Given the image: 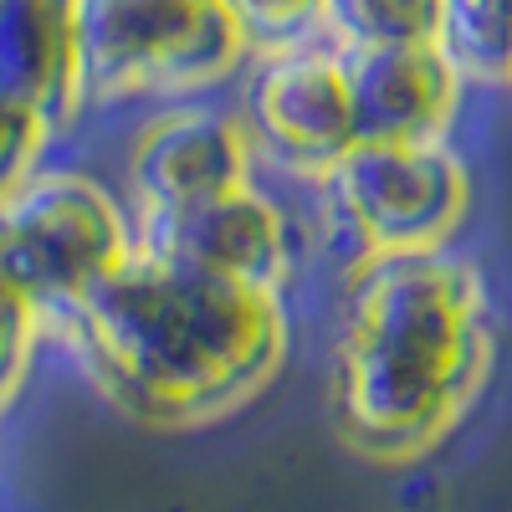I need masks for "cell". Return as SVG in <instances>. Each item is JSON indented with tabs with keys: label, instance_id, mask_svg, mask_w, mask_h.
Returning <instances> with one entry per match:
<instances>
[{
	"label": "cell",
	"instance_id": "cell-1",
	"mask_svg": "<svg viewBox=\"0 0 512 512\" xmlns=\"http://www.w3.org/2000/svg\"><path fill=\"white\" fill-rule=\"evenodd\" d=\"M82 379L144 431H200L262 400L292 354V292L221 277L134 236L123 262L52 318Z\"/></svg>",
	"mask_w": 512,
	"mask_h": 512
},
{
	"label": "cell",
	"instance_id": "cell-2",
	"mask_svg": "<svg viewBox=\"0 0 512 512\" xmlns=\"http://www.w3.org/2000/svg\"><path fill=\"white\" fill-rule=\"evenodd\" d=\"M492 364V292L466 251H379L338 267L328 415L359 461H425L472 415Z\"/></svg>",
	"mask_w": 512,
	"mask_h": 512
},
{
	"label": "cell",
	"instance_id": "cell-3",
	"mask_svg": "<svg viewBox=\"0 0 512 512\" xmlns=\"http://www.w3.org/2000/svg\"><path fill=\"white\" fill-rule=\"evenodd\" d=\"M313 251H338V267L379 251L456 246L472 221V164L451 139H359L328 175L303 190Z\"/></svg>",
	"mask_w": 512,
	"mask_h": 512
},
{
	"label": "cell",
	"instance_id": "cell-4",
	"mask_svg": "<svg viewBox=\"0 0 512 512\" xmlns=\"http://www.w3.org/2000/svg\"><path fill=\"white\" fill-rule=\"evenodd\" d=\"M251 47L226 0H82L93 108H154L236 88Z\"/></svg>",
	"mask_w": 512,
	"mask_h": 512
},
{
	"label": "cell",
	"instance_id": "cell-5",
	"mask_svg": "<svg viewBox=\"0 0 512 512\" xmlns=\"http://www.w3.org/2000/svg\"><path fill=\"white\" fill-rule=\"evenodd\" d=\"M134 246V216L113 185L88 169L41 164L0 200V287L47 318H62Z\"/></svg>",
	"mask_w": 512,
	"mask_h": 512
},
{
	"label": "cell",
	"instance_id": "cell-6",
	"mask_svg": "<svg viewBox=\"0 0 512 512\" xmlns=\"http://www.w3.org/2000/svg\"><path fill=\"white\" fill-rule=\"evenodd\" d=\"M236 108L256 149V169L272 185L313 190L359 144L344 52L323 36L256 52L236 77Z\"/></svg>",
	"mask_w": 512,
	"mask_h": 512
},
{
	"label": "cell",
	"instance_id": "cell-7",
	"mask_svg": "<svg viewBox=\"0 0 512 512\" xmlns=\"http://www.w3.org/2000/svg\"><path fill=\"white\" fill-rule=\"evenodd\" d=\"M256 175V149L231 98L154 103L123 149V205L134 216V236H154Z\"/></svg>",
	"mask_w": 512,
	"mask_h": 512
},
{
	"label": "cell",
	"instance_id": "cell-8",
	"mask_svg": "<svg viewBox=\"0 0 512 512\" xmlns=\"http://www.w3.org/2000/svg\"><path fill=\"white\" fill-rule=\"evenodd\" d=\"M139 241L164 246L221 277L262 282L277 292H292V282L303 277V262L313 256L308 216L292 210V200L262 175L185 210L180 221H169L164 231L139 236Z\"/></svg>",
	"mask_w": 512,
	"mask_h": 512
},
{
	"label": "cell",
	"instance_id": "cell-9",
	"mask_svg": "<svg viewBox=\"0 0 512 512\" xmlns=\"http://www.w3.org/2000/svg\"><path fill=\"white\" fill-rule=\"evenodd\" d=\"M344 72L359 139H451L466 93H472L436 41L344 52Z\"/></svg>",
	"mask_w": 512,
	"mask_h": 512
},
{
	"label": "cell",
	"instance_id": "cell-10",
	"mask_svg": "<svg viewBox=\"0 0 512 512\" xmlns=\"http://www.w3.org/2000/svg\"><path fill=\"white\" fill-rule=\"evenodd\" d=\"M0 93L47 113L62 139L88 118L82 0H0Z\"/></svg>",
	"mask_w": 512,
	"mask_h": 512
},
{
	"label": "cell",
	"instance_id": "cell-11",
	"mask_svg": "<svg viewBox=\"0 0 512 512\" xmlns=\"http://www.w3.org/2000/svg\"><path fill=\"white\" fill-rule=\"evenodd\" d=\"M436 47L472 93H512V0H441Z\"/></svg>",
	"mask_w": 512,
	"mask_h": 512
},
{
	"label": "cell",
	"instance_id": "cell-12",
	"mask_svg": "<svg viewBox=\"0 0 512 512\" xmlns=\"http://www.w3.org/2000/svg\"><path fill=\"white\" fill-rule=\"evenodd\" d=\"M441 0H323V41L338 52L436 41Z\"/></svg>",
	"mask_w": 512,
	"mask_h": 512
},
{
	"label": "cell",
	"instance_id": "cell-13",
	"mask_svg": "<svg viewBox=\"0 0 512 512\" xmlns=\"http://www.w3.org/2000/svg\"><path fill=\"white\" fill-rule=\"evenodd\" d=\"M62 134L47 123V113H36L31 103L0 93V200L21 190L41 164H52V149Z\"/></svg>",
	"mask_w": 512,
	"mask_h": 512
},
{
	"label": "cell",
	"instance_id": "cell-14",
	"mask_svg": "<svg viewBox=\"0 0 512 512\" xmlns=\"http://www.w3.org/2000/svg\"><path fill=\"white\" fill-rule=\"evenodd\" d=\"M251 57L323 36V0H226Z\"/></svg>",
	"mask_w": 512,
	"mask_h": 512
},
{
	"label": "cell",
	"instance_id": "cell-15",
	"mask_svg": "<svg viewBox=\"0 0 512 512\" xmlns=\"http://www.w3.org/2000/svg\"><path fill=\"white\" fill-rule=\"evenodd\" d=\"M47 349V318H41L26 297H16L11 287H0V415L16 405V395L26 390L36 354Z\"/></svg>",
	"mask_w": 512,
	"mask_h": 512
}]
</instances>
